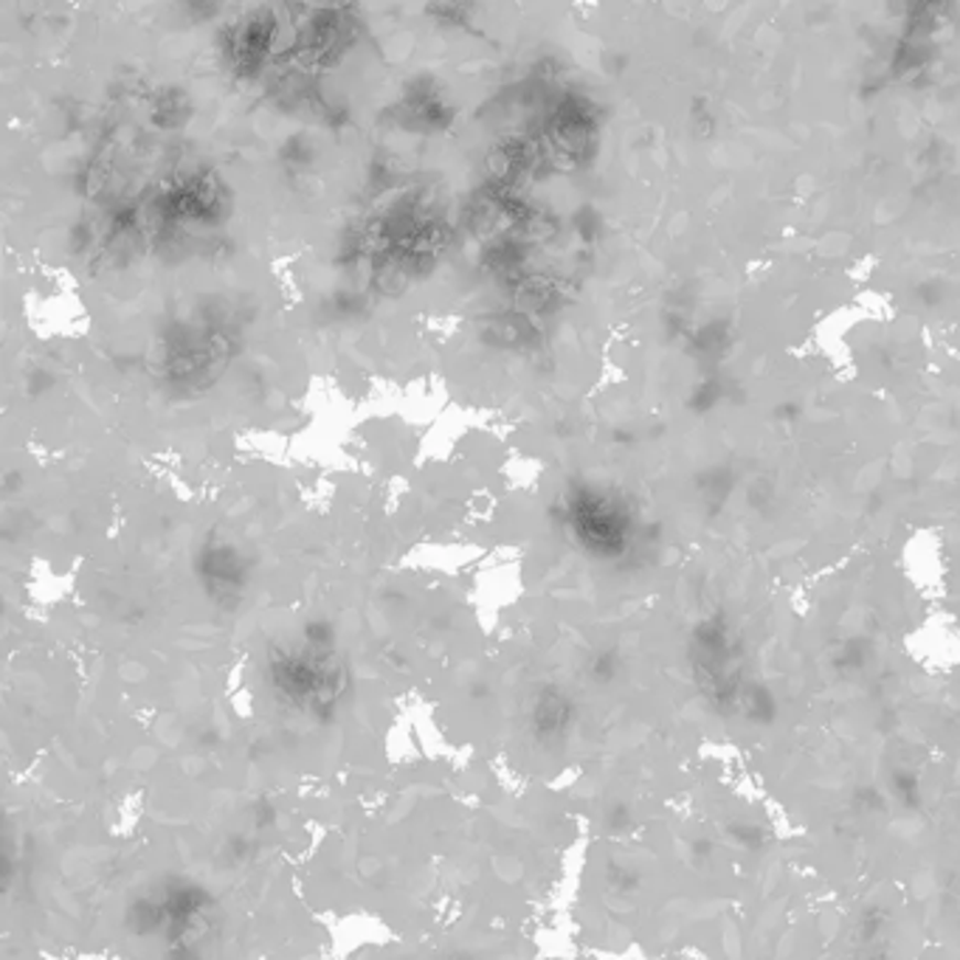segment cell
Wrapping results in <instances>:
<instances>
[{
  "mask_svg": "<svg viewBox=\"0 0 960 960\" xmlns=\"http://www.w3.org/2000/svg\"><path fill=\"white\" fill-rule=\"evenodd\" d=\"M198 575L201 584L212 597H221L223 602H232L243 595L245 580H248V566L234 544L223 541H206L198 555Z\"/></svg>",
  "mask_w": 960,
  "mask_h": 960,
  "instance_id": "obj_1",
  "label": "cell"
},
{
  "mask_svg": "<svg viewBox=\"0 0 960 960\" xmlns=\"http://www.w3.org/2000/svg\"><path fill=\"white\" fill-rule=\"evenodd\" d=\"M274 40V18H252L248 23L237 25L228 40V51L239 71H254L268 54V45Z\"/></svg>",
  "mask_w": 960,
  "mask_h": 960,
  "instance_id": "obj_2",
  "label": "cell"
}]
</instances>
